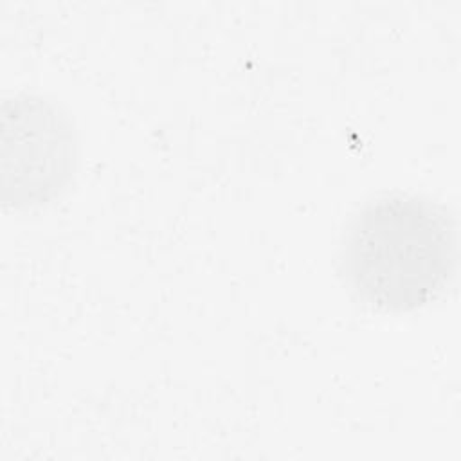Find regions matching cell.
<instances>
[{
  "mask_svg": "<svg viewBox=\"0 0 461 461\" xmlns=\"http://www.w3.org/2000/svg\"><path fill=\"white\" fill-rule=\"evenodd\" d=\"M459 258L457 223L439 202L391 191L364 202L346 221L339 272L349 294L382 313H407L436 301Z\"/></svg>",
  "mask_w": 461,
  "mask_h": 461,
  "instance_id": "1",
  "label": "cell"
},
{
  "mask_svg": "<svg viewBox=\"0 0 461 461\" xmlns=\"http://www.w3.org/2000/svg\"><path fill=\"white\" fill-rule=\"evenodd\" d=\"M79 164V135L70 113L36 92L5 95L0 108L2 203L14 211L56 200Z\"/></svg>",
  "mask_w": 461,
  "mask_h": 461,
  "instance_id": "2",
  "label": "cell"
}]
</instances>
